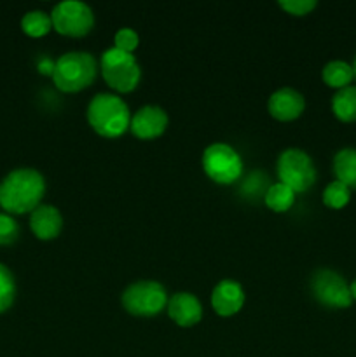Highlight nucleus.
<instances>
[{"instance_id":"obj_1","label":"nucleus","mask_w":356,"mask_h":357,"mask_svg":"<svg viewBox=\"0 0 356 357\" xmlns=\"http://www.w3.org/2000/svg\"><path fill=\"white\" fill-rule=\"evenodd\" d=\"M45 180L34 167H17L0 181V208L7 215H24L40 206Z\"/></svg>"},{"instance_id":"obj_2","label":"nucleus","mask_w":356,"mask_h":357,"mask_svg":"<svg viewBox=\"0 0 356 357\" xmlns=\"http://www.w3.org/2000/svg\"><path fill=\"white\" fill-rule=\"evenodd\" d=\"M87 122L103 138H119L129 129L131 112L121 96L100 93L87 105Z\"/></svg>"},{"instance_id":"obj_3","label":"nucleus","mask_w":356,"mask_h":357,"mask_svg":"<svg viewBox=\"0 0 356 357\" xmlns=\"http://www.w3.org/2000/svg\"><path fill=\"white\" fill-rule=\"evenodd\" d=\"M98 65L94 56L86 51H70L54 61L52 82L61 93L73 94L87 89L96 79Z\"/></svg>"},{"instance_id":"obj_4","label":"nucleus","mask_w":356,"mask_h":357,"mask_svg":"<svg viewBox=\"0 0 356 357\" xmlns=\"http://www.w3.org/2000/svg\"><path fill=\"white\" fill-rule=\"evenodd\" d=\"M101 75L105 82L117 93H131L138 87L140 79H142V70H140L138 61L129 52L121 51V49H107L101 54Z\"/></svg>"},{"instance_id":"obj_5","label":"nucleus","mask_w":356,"mask_h":357,"mask_svg":"<svg viewBox=\"0 0 356 357\" xmlns=\"http://www.w3.org/2000/svg\"><path fill=\"white\" fill-rule=\"evenodd\" d=\"M168 300L166 288L157 281L133 282L121 296L124 310L135 317H156L166 309Z\"/></svg>"},{"instance_id":"obj_6","label":"nucleus","mask_w":356,"mask_h":357,"mask_svg":"<svg viewBox=\"0 0 356 357\" xmlns=\"http://www.w3.org/2000/svg\"><path fill=\"white\" fill-rule=\"evenodd\" d=\"M279 183L292 188L295 194H304L316 183V167L313 159L300 149H286L279 153L278 162Z\"/></svg>"},{"instance_id":"obj_7","label":"nucleus","mask_w":356,"mask_h":357,"mask_svg":"<svg viewBox=\"0 0 356 357\" xmlns=\"http://www.w3.org/2000/svg\"><path fill=\"white\" fill-rule=\"evenodd\" d=\"M202 169L206 176L218 185H232L243 176V159L227 143H213L202 152Z\"/></svg>"},{"instance_id":"obj_8","label":"nucleus","mask_w":356,"mask_h":357,"mask_svg":"<svg viewBox=\"0 0 356 357\" xmlns=\"http://www.w3.org/2000/svg\"><path fill=\"white\" fill-rule=\"evenodd\" d=\"M51 21L59 35L80 38L93 30L94 14L93 9L80 0H65L52 7Z\"/></svg>"},{"instance_id":"obj_9","label":"nucleus","mask_w":356,"mask_h":357,"mask_svg":"<svg viewBox=\"0 0 356 357\" xmlns=\"http://www.w3.org/2000/svg\"><path fill=\"white\" fill-rule=\"evenodd\" d=\"M311 293L327 309H348L353 303L351 289L339 272L320 268L311 275Z\"/></svg>"},{"instance_id":"obj_10","label":"nucleus","mask_w":356,"mask_h":357,"mask_svg":"<svg viewBox=\"0 0 356 357\" xmlns=\"http://www.w3.org/2000/svg\"><path fill=\"white\" fill-rule=\"evenodd\" d=\"M168 122L170 119H168L164 108L157 107V105H145L131 117L129 129L138 139H156L164 135Z\"/></svg>"},{"instance_id":"obj_11","label":"nucleus","mask_w":356,"mask_h":357,"mask_svg":"<svg viewBox=\"0 0 356 357\" xmlns=\"http://www.w3.org/2000/svg\"><path fill=\"white\" fill-rule=\"evenodd\" d=\"M267 110L271 117L279 122L295 121L306 110V100L299 91L292 89V87H281L271 94Z\"/></svg>"},{"instance_id":"obj_12","label":"nucleus","mask_w":356,"mask_h":357,"mask_svg":"<svg viewBox=\"0 0 356 357\" xmlns=\"http://www.w3.org/2000/svg\"><path fill=\"white\" fill-rule=\"evenodd\" d=\"M244 291L243 286L232 279H223L213 288L212 307L220 317H232L243 309Z\"/></svg>"},{"instance_id":"obj_13","label":"nucleus","mask_w":356,"mask_h":357,"mask_svg":"<svg viewBox=\"0 0 356 357\" xmlns=\"http://www.w3.org/2000/svg\"><path fill=\"white\" fill-rule=\"evenodd\" d=\"M168 316L175 324L181 328H192L202 319V305L192 293H175L168 300Z\"/></svg>"},{"instance_id":"obj_14","label":"nucleus","mask_w":356,"mask_h":357,"mask_svg":"<svg viewBox=\"0 0 356 357\" xmlns=\"http://www.w3.org/2000/svg\"><path fill=\"white\" fill-rule=\"evenodd\" d=\"M30 229L40 241H52L61 234L63 216L56 206L40 204L30 213Z\"/></svg>"},{"instance_id":"obj_15","label":"nucleus","mask_w":356,"mask_h":357,"mask_svg":"<svg viewBox=\"0 0 356 357\" xmlns=\"http://www.w3.org/2000/svg\"><path fill=\"white\" fill-rule=\"evenodd\" d=\"M334 173L337 181L356 188V149H342L334 157Z\"/></svg>"},{"instance_id":"obj_16","label":"nucleus","mask_w":356,"mask_h":357,"mask_svg":"<svg viewBox=\"0 0 356 357\" xmlns=\"http://www.w3.org/2000/svg\"><path fill=\"white\" fill-rule=\"evenodd\" d=\"M321 77H323V82L327 84L328 87H334V89H344L355 79V72H353V65L342 61V59H334V61L327 63L323 66V72H321Z\"/></svg>"},{"instance_id":"obj_17","label":"nucleus","mask_w":356,"mask_h":357,"mask_svg":"<svg viewBox=\"0 0 356 357\" xmlns=\"http://www.w3.org/2000/svg\"><path fill=\"white\" fill-rule=\"evenodd\" d=\"M332 112L342 122H356V86L339 89L332 98Z\"/></svg>"},{"instance_id":"obj_18","label":"nucleus","mask_w":356,"mask_h":357,"mask_svg":"<svg viewBox=\"0 0 356 357\" xmlns=\"http://www.w3.org/2000/svg\"><path fill=\"white\" fill-rule=\"evenodd\" d=\"M264 202L271 211L286 213L295 204V192L283 183H271L264 195Z\"/></svg>"},{"instance_id":"obj_19","label":"nucleus","mask_w":356,"mask_h":357,"mask_svg":"<svg viewBox=\"0 0 356 357\" xmlns=\"http://www.w3.org/2000/svg\"><path fill=\"white\" fill-rule=\"evenodd\" d=\"M21 30L31 38L45 37L52 30L51 14L44 13V10H28L21 17Z\"/></svg>"},{"instance_id":"obj_20","label":"nucleus","mask_w":356,"mask_h":357,"mask_svg":"<svg viewBox=\"0 0 356 357\" xmlns=\"http://www.w3.org/2000/svg\"><path fill=\"white\" fill-rule=\"evenodd\" d=\"M16 291L14 274L9 271V267L0 264V314L7 312L13 307L14 300H16Z\"/></svg>"},{"instance_id":"obj_21","label":"nucleus","mask_w":356,"mask_h":357,"mask_svg":"<svg viewBox=\"0 0 356 357\" xmlns=\"http://www.w3.org/2000/svg\"><path fill=\"white\" fill-rule=\"evenodd\" d=\"M269 187H271V183H269L267 174L260 173V171H251V173L243 180V185H241L239 192L241 195H244V197H248L251 201V199H258V197L264 199L265 192H267Z\"/></svg>"},{"instance_id":"obj_22","label":"nucleus","mask_w":356,"mask_h":357,"mask_svg":"<svg viewBox=\"0 0 356 357\" xmlns=\"http://www.w3.org/2000/svg\"><path fill=\"white\" fill-rule=\"evenodd\" d=\"M351 199V188L341 181H332L323 190V204L330 209H342Z\"/></svg>"},{"instance_id":"obj_23","label":"nucleus","mask_w":356,"mask_h":357,"mask_svg":"<svg viewBox=\"0 0 356 357\" xmlns=\"http://www.w3.org/2000/svg\"><path fill=\"white\" fill-rule=\"evenodd\" d=\"M20 237V225L13 215L0 213V246H10Z\"/></svg>"},{"instance_id":"obj_24","label":"nucleus","mask_w":356,"mask_h":357,"mask_svg":"<svg viewBox=\"0 0 356 357\" xmlns=\"http://www.w3.org/2000/svg\"><path fill=\"white\" fill-rule=\"evenodd\" d=\"M138 33H136L135 30H131V28H121V30L114 35V47L121 49V51L124 52H129V54H133V51L138 47Z\"/></svg>"},{"instance_id":"obj_25","label":"nucleus","mask_w":356,"mask_h":357,"mask_svg":"<svg viewBox=\"0 0 356 357\" xmlns=\"http://www.w3.org/2000/svg\"><path fill=\"white\" fill-rule=\"evenodd\" d=\"M316 6V0H281L279 2V7L292 16H306Z\"/></svg>"},{"instance_id":"obj_26","label":"nucleus","mask_w":356,"mask_h":357,"mask_svg":"<svg viewBox=\"0 0 356 357\" xmlns=\"http://www.w3.org/2000/svg\"><path fill=\"white\" fill-rule=\"evenodd\" d=\"M52 70H54V61H51L49 58H42L40 61H38V72L40 73L52 77Z\"/></svg>"},{"instance_id":"obj_27","label":"nucleus","mask_w":356,"mask_h":357,"mask_svg":"<svg viewBox=\"0 0 356 357\" xmlns=\"http://www.w3.org/2000/svg\"><path fill=\"white\" fill-rule=\"evenodd\" d=\"M349 289H351V296H353V300H356V279H355V281L351 282V284H349Z\"/></svg>"},{"instance_id":"obj_28","label":"nucleus","mask_w":356,"mask_h":357,"mask_svg":"<svg viewBox=\"0 0 356 357\" xmlns=\"http://www.w3.org/2000/svg\"><path fill=\"white\" fill-rule=\"evenodd\" d=\"M353 72H355V79H356V58H355V63H353Z\"/></svg>"}]
</instances>
